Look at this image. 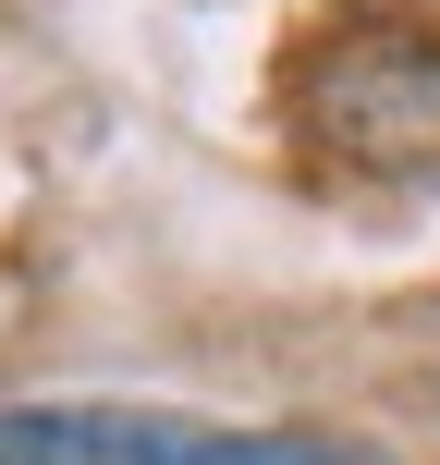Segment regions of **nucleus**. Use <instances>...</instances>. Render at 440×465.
<instances>
[{
	"label": "nucleus",
	"mask_w": 440,
	"mask_h": 465,
	"mask_svg": "<svg viewBox=\"0 0 440 465\" xmlns=\"http://www.w3.org/2000/svg\"><path fill=\"white\" fill-rule=\"evenodd\" d=\"M306 135L343 172H379V184H428L440 172V37H404V25H355L306 62L294 86Z\"/></svg>",
	"instance_id": "obj_1"
},
{
	"label": "nucleus",
	"mask_w": 440,
	"mask_h": 465,
	"mask_svg": "<svg viewBox=\"0 0 440 465\" xmlns=\"http://www.w3.org/2000/svg\"><path fill=\"white\" fill-rule=\"evenodd\" d=\"M37 441L86 453V465H330L306 441H245V429H184V417H135V404H49L24 417Z\"/></svg>",
	"instance_id": "obj_2"
},
{
	"label": "nucleus",
	"mask_w": 440,
	"mask_h": 465,
	"mask_svg": "<svg viewBox=\"0 0 440 465\" xmlns=\"http://www.w3.org/2000/svg\"><path fill=\"white\" fill-rule=\"evenodd\" d=\"M0 465H86V453H62V441H37L24 417H0Z\"/></svg>",
	"instance_id": "obj_3"
}]
</instances>
